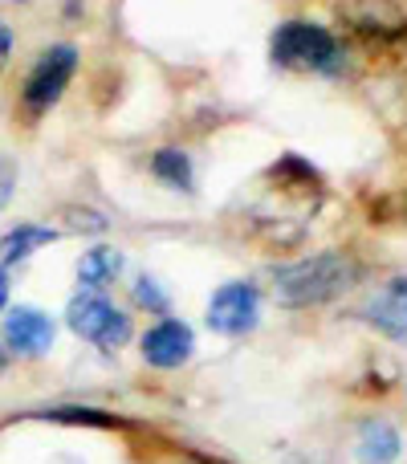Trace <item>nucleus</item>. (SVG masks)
Instances as JSON below:
<instances>
[{"label":"nucleus","instance_id":"obj_3","mask_svg":"<svg viewBox=\"0 0 407 464\" xmlns=\"http://www.w3.org/2000/svg\"><path fill=\"white\" fill-rule=\"evenodd\" d=\"M65 322H70L73 334H82L86 343L102 346V351H119L131 338V318L122 310H114V305L98 294L73 297L70 310H65Z\"/></svg>","mask_w":407,"mask_h":464},{"label":"nucleus","instance_id":"obj_16","mask_svg":"<svg viewBox=\"0 0 407 464\" xmlns=\"http://www.w3.org/2000/svg\"><path fill=\"white\" fill-rule=\"evenodd\" d=\"M8 49H13V33H8V24L0 21V65L8 62Z\"/></svg>","mask_w":407,"mask_h":464},{"label":"nucleus","instance_id":"obj_13","mask_svg":"<svg viewBox=\"0 0 407 464\" xmlns=\"http://www.w3.org/2000/svg\"><path fill=\"white\" fill-rule=\"evenodd\" d=\"M151 171H155V179H163L168 188L192 192V163H188V155L179 151V147H163V151H155Z\"/></svg>","mask_w":407,"mask_h":464},{"label":"nucleus","instance_id":"obj_15","mask_svg":"<svg viewBox=\"0 0 407 464\" xmlns=\"http://www.w3.org/2000/svg\"><path fill=\"white\" fill-rule=\"evenodd\" d=\"M16 192V168L8 160H0V212L8 208V200H13Z\"/></svg>","mask_w":407,"mask_h":464},{"label":"nucleus","instance_id":"obj_14","mask_svg":"<svg viewBox=\"0 0 407 464\" xmlns=\"http://www.w3.org/2000/svg\"><path fill=\"white\" fill-rule=\"evenodd\" d=\"M135 302L139 305H151V310H168V297H163V289L155 285L151 277H139L135 281Z\"/></svg>","mask_w":407,"mask_h":464},{"label":"nucleus","instance_id":"obj_10","mask_svg":"<svg viewBox=\"0 0 407 464\" xmlns=\"http://www.w3.org/2000/svg\"><path fill=\"white\" fill-rule=\"evenodd\" d=\"M400 457V432L383 420H371L359 428V460L363 464H392Z\"/></svg>","mask_w":407,"mask_h":464},{"label":"nucleus","instance_id":"obj_6","mask_svg":"<svg viewBox=\"0 0 407 464\" xmlns=\"http://www.w3.org/2000/svg\"><path fill=\"white\" fill-rule=\"evenodd\" d=\"M261 318V294L245 281H232V285H220L208 302V326L216 334H228V338H240L257 326Z\"/></svg>","mask_w":407,"mask_h":464},{"label":"nucleus","instance_id":"obj_1","mask_svg":"<svg viewBox=\"0 0 407 464\" xmlns=\"http://www.w3.org/2000/svg\"><path fill=\"white\" fill-rule=\"evenodd\" d=\"M359 281V261L343 253H322L310 256V261H297V265H281L273 273V289L286 305H322V302H334L338 294Z\"/></svg>","mask_w":407,"mask_h":464},{"label":"nucleus","instance_id":"obj_17","mask_svg":"<svg viewBox=\"0 0 407 464\" xmlns=\"http://www.w3.org/2000/svg\"><path fill=\"white\" fill-rule=\"evenodd\" d=\"M5 305H8V277L0 273V310H5Z\"/></svg>","mask_w":407,"mask_h":464},{"label":"nucleus","instance_id":"obj_7","mask_svg":"<svg viewBox=\"0 0 407 464\" xmlns=\"http://www.w3.org/2000/svg\"><path fill=\"white\" fill-rule=\"evenodd\" d=\"M5 343L21 359H41L53 346V322L41 310H33V305H16L5 318Z\"/></svg>","mask_w":407,"mask_h":464},{"label":"nucleus","instance_id":"obj_12","mask_svg":"<svg viewBox=\"0 0 407 464\" xmlns=\"http://www.w3.org/2000/svg\"><path fill=\"white\" fill-rule=\"evenodd\" d=\"M53 240V228H41V225H21L13 228L5 240H0V261L13 265V261H24L29 253H37L41 245Z\"/></svg>","mask_w":407,"mask_h":464},{"label":"nucleus","instance_id":"obj_4","mask_svg":"<svg viewBox=\"0 0 407 464\" xmlns=\"http://www.w3.org/2000/svg\"><path fill=\"white\" fill-rule=\"evenodd\" d=\"M334 16L363 41H400L407 37V13L395 0H334Z\"/></svg>","mask_w":407,"mask_h":464},{"label":"nucleus","instance_id":"obj_11","mask_svg":"<svg viewBox=\"0 0 407 464\" xmlns=\"http://www.w3.org/2000/svg\"><path fill=\"white\" fill-rule=\"evenodd\" d=\"M119 269H122V253H119V248L98 245V248H90V253L78 261V281H82V285H90V289H102V285H111V281L119 277Z\"/></svg>","mask_w":407,"mask_h":464},{"label":"nucleus","instance_id":"obj_5","mask_svg":"<svg viewBox=\"0 0 407 464\" xmlns=\"http://www.w3.org/2000/svg\"><path fill=\"white\" fill-rule=\"evenodd\" d=\"M78 70V49L73 45H53L37 65H33L29 82H24V111L29 114H45L49 106L62 98L65 82Z\"/></svg>","mask_w":407,"mask_h":464},{"label":"nucleus","instance_id":"obj_18","mask_svg":"<svg viewBox=\"0 0 407 464\" xmlns=\"http://www.w3.org/2000/svg\"><path fill=\"white\" fill-rule=\"evenodd\" d=\"M8 367V354H5V346H0V371H5Z\"/></svg>","mask_w":407,"mask_h":464},{"label":"nucleus","instance_id":"obj_8","mask_svg":"<svg viewBox=\"0 0 407 464\" xmlns=\"http://www.w3.org/2000/svg\"><path fill=\"white\" fill-rule=\"evenodd\" d=\"M192 326L188 322H176V318H163L160 326L147 330L143 338V359L151 362V367H179V362L192 359Z\"/></svg>","mask_w":407,"mask_h":464},{"label":"nucleus","instance_id":"obj_2","mask_svg":"<svg viewBox=\"0 0 407 464\" xmlns=\"http://www.w3.org/2000/svg\"><path fill=\"white\" fill-rule=\"evenodd\" d=\"M338 41L322 24L310 21H286L273 33V62L286 70H334L338 65Z\"/></svg>","mask_w":407,"mask_h":464},{"label":"nucleus","instance_id":"obj_9","mask_svg":"<svg viewBox=\"0 0 407 464\" xmlns=\"http://www.w3.org/2000/svg\"><path fill=\"white\" fill-rule=\"evenodd\" d=\"M367 318L375 322L383 334L403 338V343H407V281H395V285H387L383 294H379L375 302L367 305Z\"/></svg>","mask_w":407,"mask_h":464}]
</instances>
